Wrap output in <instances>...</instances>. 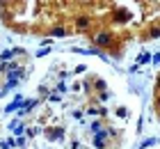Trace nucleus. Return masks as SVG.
Wrapping results in <instances>:
<instances>
[{
  "instance_id": "nucleus-1",
  "label": "nucleus",
  "mask_w": 160,
  "mask_h": 149,
  "mask_svg": "<svg viewBox=\"0 0 160 149\" xmlns=\"http://www.w3.org/2000/svg\"><path fill=\"white\" fill-rule=\"evenodd\" d=\"M130 110L96 60L60 53L0 97V149H119Z\"/></svg>"
},
{
  "instance_id": "nucleus-2",
  "label": "nucleus",
  "mask_w": 160,
  "mask_h": 149,
  "mask_svg": "<svg viewBox=\"0 0 160 149\" xmlns=\"http://www.w3.org/2000/svg\"><path fill=\"white\" fill-rule=\"evenodd\" d=\"M0 21L30 37H83L117 55L133 39L160 35V5L119 2H0Z\"/></svg>"
},
{
  "instance_id": "nucleus-3",
  "label": "nucleus",
  "mask_w": 160,
  "mask_h": 149,
  "mask_svg": "<svg viewBox=\"0 0 160 149\" xmlns=\"http://www.w3.org/2000/svg\"><path fill=\"white\" fill-rule=\"evenodd\" d=\"M0 57H2V48H0Z\"/></svg>"
}]
</instances>
